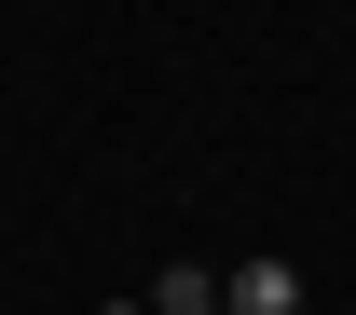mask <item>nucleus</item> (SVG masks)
<instances>
[{
  "mask_svg": "<svg viewBox=\"0 0 356 315\" xmlns=\"http://www.w3.org/2000/svg\"><path fill=\"white\" fill-rule=\"evenodd\" d=\"M96 315H151V302H96Z\"/></svg>",
  "mask_w": 356,
  "mask_h": 315,
  "instance_id": "nucleus-3",
  "label": "nucleus"
},
{
  "mask_svg": "<svg viewBox=\"0 0 356 315\" xmlns=\"http://www.w3.org/2000/svg\"><path fill=\"white\" fill-rule=\"evenodd\" d=\"M151 315H220V274H192V261H165V274H151Z\"/></svg>",
  "mask_w": 356,
  "mask_h": 315,
  "instance_id": "nucleus-2",
  "label": "nucleus"
},
{
  "mask_svg": "<svg viewBox=\"0 0 356 315\" xmlns=\"http://www.w3.org/2000/svg\"><path fill=\"white\" fill-rule=\"evenodd\" d=\"M220 315H302V274H288V261H247V274H220Z\"/></svg>",
  "mask_w": 356,
  "mask_h": 315,
  "instance_id": "nucleus-1",
  "label": "nucleus"
}]
</instances>
